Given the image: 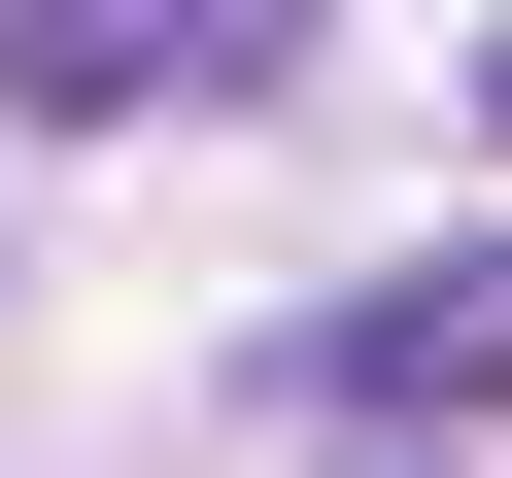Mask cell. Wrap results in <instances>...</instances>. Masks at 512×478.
<instances>
[{"mask_svg":"<svg viewBox=\"0 0 512 478\" xmlns=\"http://www.w3.org/2000/svg\"><path fill=\"white\" fill-rule=\"evenodd\" d=\"M308 410H342V444H478V410H512V239H410V274L308 342Z\"/></svg>","mask_w":512,"mask_h":478,"instance_id":"obj_1","label":"cell"},{"mask_svg":"<svg viewBox=\"0 0 512 478\" xmlns=\"http://www.w3.org/2000/svg\"><path fill=\"white\" fill-rule=\"evenodd\" d=\"M205 69V0H0V137H137Z\"/></svg>","mask_w":512,"mask_h":478,"instance_id":"obj_2","label":"cell"},{"mask_svg":"<svg viewBox=\"0 0 512 478\" xmlns=\"http://www.w3.org/2000/svg\"><path fill=\"white\" fill-rule=\"evenodd\" d=\"M308 35H342V0H205V69H308Z\"/></svg>","mask_w":512,"mask_h":478,"instance_id":"obj_3","label":"cell"},{"mask_svg":"<svg viewBox=\"0 0 512 478\" xmlns=\"http://www.w3.org/2000/svg\"><path fill=\"white\" fill-rule=\"evenodd\" d=\"M308 478H444V444H308Z\"/></svg>","mask_w":512,"mask_h":478,"instance_id":"obj_4","label":"cell"},{"mask_svg":"<svg viewBox=\"0 0 512 478\" xmlns=\"http://www.w3.org/2000/svg\"><path fill=\"white\" fill-rule=\"evenodd\" d=\"M478 137H512V35H478Z\"/></svg>","mask_w":512,"mask_h":478,"instance_id":"obj_5","label":"cell"}]
</instances>
